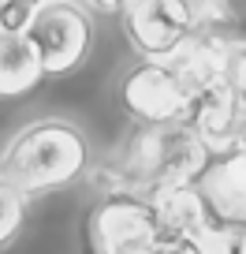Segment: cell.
Instances as JSON below:
<instances>
[{
  "label": "cell",
  "instance_id": "obj_1",
  "mask_svg": "<svg viewBox=\"0 0 246 254\" xmlns=\"http://www.w3.org/2000/svg\"><path fill=\"white\" fill-rule=\"evenodd\" d=\"M209 150L183 124L135 127L131 138L112 153L101 172H90L94 183H104V194L127 190L138 198H157L164 190L191 187L205 168Z\"/></svg>",
  "mask_w": 246,
  "mask_h": 254
},
{
  "label": "cell",
  "instance_id": "obj_2",
  "mask_svg": "<svg viewBox=\"0 0 246 254\" xmlns=\"http://www.w3.org/2000/svg\"><path fill=\"white\" fill-rule=\"evenodd\" d=\"M90 165H94V146L86 131L60 116L26 124L0 153V176L26 202L71 187L75 180L90 176Z\"/></svg>",
  "mask_w": 246,
  "mask_h": 254
},
{
  "label": "cell",
  "instance_id": "obj_3",
  "mask_svg": "<svg viewBox=\"0 0 246 254\" xmlns=\"http://www.w3.org/2000/svg\"><path fill=\"white\" fill-rule=\"evenodd\" d=\"M23 38L38 53L41 75L60 79V75H71L75 67H82V60L90 56L94 19L75 0H45Z\"/></svg>",
  "mask_w": 246,
  "mask_h": 254
},
{
  "label": "cell",
  "instance_id": "obj_4",
  "mask_svg": "<svg viewBox=\"0 0 246 254\" xmlns=\"http://www.w3.org/2000/svg\"><path fill=\"white\" fill-rule=\"evenodd\" d=\"M164 232L153 202L112 190L90 209L86 217V243L90 254H142Z\"/></svg>",
  "mask_w": 246,
  "mask_h": 254
},
{
  "label": "cell",
  "instance_id": "obj_5",
  "mask_svg": "<svg viewBox=\"0 0 246 254\" xmlns=\"http://www.w3.org/2000/svg\"><path fill=\"white\" fill-rule=\"evenodd\" d=\"M119 109L127 112L138 127H160L179 124L187 112V86L175 79V71L164 60H135L119 75Z\"/></svg>",
  "mask_w": 246,
  "mask_h": 254
},
{
  "label": "cell",
  "instance_id": "obj_6",
  "mask_svg": "<svg viewBox=\"0 0 246 254\" xmlns=\"http://www.w3.org/2000/svg\"><path fill=\"white\" fill-rule=\"evenodd\" d=\"M201 206L216 228H239L246 224V146L209 153L205 168L194 180Z\"/></svg>",
  "mask_w": 246,
  "mask_h": 254
},
{
  "label": "cell",
  "instance_id": "obj_7",
  "mask_svg": "<svg viewBox=\"0 0 246 254\" xmlns=\"http://www.w3.org/2000/svg\"><path fill=\"white\" fill-rule=\"evenodd\" d=\"M209 153H220L239 146V135H243V109L231 97L228 86H213L201 90L187 101V112L179 120Z\"/></svg>",
  "mask_w": 246,
  "mask_h": 254
},
{
  "label": "cell",
  "instance_id": "obj_8",
  "mask_svg": "<svg viewBox=\"0 0 246 254\" xmlns=\"http://www.w3.org/2000/svg\"><path fill=\"white\" fill-rule=\"evenodd\" d=\"M116 19H119V30H123V38L135 49L138 60H157L160 64L187 38V30L164 11L160 0H131Z\"/></svg>",
  "mask_w": 246,
  "mask_h": 254
},
{
  "label": "cell",
  "instance_id": "obj_9",
  "mask_svg": "<svg viewBox=\"0 0 246 254\" xmlns=\"http://www.w3.org/2000/svg\"><path fill=\"white\" fill-rule=\"evenodd\" d=\"M228 34H187L183 45L168 56V67L175 79L187 86V94H201V90L224 86V67H228Z\"/></svg>",
  "mask_w": 246,
  "mask_h": 254
},
{
  "label": "cell",
  "instance_id": "obj_10",
  "mask_svg": "<svg viewBox=\"0 0 246 254\" xmlns=\"http://www.w3.org/2000/svg\"><path fill=\"white\" fill-rule=\"evenodd\" d=\"M41 79H45V75H41L38 53L30 49V41L0 34V101L30 94Z\"/></svg>",
  "mask_w": 246,
  "mask_h": 254
},
{
  "label": "cell",
  "instance_id": "obj_11",
  "mask_svg": "<svg viewBox=\"0 0 246 254\" xmlns=\"http://www.w3.org/2000/svg\"><path fill=\"white\" fill-rule=\"evenodd\" d=\"M160 4L187 34H224V26L239 23L235 0H160Z\"/></svg>",
  "mask_w": 246,
  "mask_h": 254
},
{
  "label": "cell",
  "instance_id": "obj_12",
  "mask_svg": "<svg viewBox=\"0 0 246 254\" xmlns=\"http://www.w3.org/2000/svg\"><path fill=\"white\" fill-rule=\"evenodd\" d=\"M23 224H26V198L0 176V251L19 239Z\"/></svg>",
  "mask_w": 246,
  "mask_h": 254
},
{
  "label": "cell",
  "instance_id": "obj_13",
  "mask_svg": "<svg viewBox=\"0 0 246 254\" xmlns=\"http://www.w3.org/2000/svg\"><path fill=\"white\" fill-rule=\"evenodd\" d=\"M45 0H0V34L23 38Z\"/></svg>",
  "mask_w": 246,
  "mask_h": 254
},
{
  "label": "cell",
  "instance_id": "obj_14",
  "mask_svg": "<svg viewBox=\"0 0 246 254\" xmlns=\"http://www.w3.org/2000/svg\"><path fill=\"white\" fill-rule=\"evenodd\" d=\"M224 86L231 90V97L239 101L246 116V41L231 38L228 41V67H224Z\"/></svg>",
  "mask_w": 246,
  "mask_h": 254
},
{
  "label": "cell",
  "instance_id": "obj_15",
  "mask_svg": "<svg viewBox=\"0 0 246 254\" xmlns=\"http://www.w3.org/2000/svg\"><path fill=\"white\" fill-rule=\"evenodd\" d=\"M205 254H246V224L239 228H216L201 239Z\"/></svg>",
  "mask_w": 246,
  "mask_h": 254
},
{
  "label": "cell",
  "instance_id": "obj_16",
  "mask_svg": "<svg viewBox=\"0 0 246 254\" xmlns=\"http://www.w3.org/2000/svg\"><path fill=\"white\" fill-rule=\"evenodd\" d=\"M146 254H205V247H201L198 239H191V236H175V232L164 228L146 247Z\"/></svg>",
  "mask_w": 246,
  "mask_h": 254
},
{
  "label": "cell",
  "instance_id": "obj_17",
  "mask_svg": "<svg viewBox=\"0 0 246 254\" xmlns=\"http://www.w3.org/2000/svg\"><path fill=\"white\" fill-rule=\"evenodd\" d=\"M82 4H86L90 11H101V15H119L131 0H82Z\"/></svg>",
  "mask_w": 246,
  "mask_h": 254
},
{
  "label": "cell",
  "instance_id": "obj_18",
  "mask_svg": "<svg viewBox=\"0 0 246 254\" xmlns=\"http://www.w3.org/2000/svg\"><path fill=\"white\" fill-rule=\"evenodd\" d=\"M239 142H243V146H246V116H243V135H239Z\"/></svg>",
  "mask_w": 246,
  "mask_h": 254
},
{
  "label": "cell",
  "instance_id": "obj_19",
  "mask_svg": "<svg viewBox=\"0 0 246 254\" xmlns=\"http://www.w3.org/2000/svg\"><path fill=\"white\" fill-rule=\"evenodd\" d=\"M142 254H146V251H142Z\"/></svg>",
  "mask_w": 246,
  "mask_h": 254
}]
</instances>
